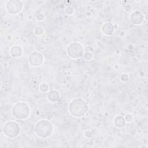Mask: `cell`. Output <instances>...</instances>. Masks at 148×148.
Segmentation results:
<instances>
[{"mask_svg": "<svg viewBox=\"0 0 148 148\" xmlns=\"http://www.w3.org/2000/svg\"><path fill=\"white\" fill-rule=\"evenodd\" d=\"M88 109L87 102L80 98L72 99L68 105L69 113L75 117H83L86 114Z\"/></svg>", "mask_w": 148, "mask_h": 148, "instance_id": "1", "label": "cell"}, {"mask_svg": "<svg viewBox=\"0 0 148 148\" xmlns=\"http://www.w3.org/2000/svg\"><path fill=\"white\" fill-rule=\"evenodd\" d=\"M54 127L52 123L47 119L39 120L34 126L35 134L41 138L50 136L53 132Z\"/></svg>", "mask_w": 148, "mask_h": 148, "instance_id": "2", "label": "cell"}, {"mask_svg": "<svg viewBox=\"0 0 148 148\" xmlns=\"http://www.w3.org/2000/svg\"><path fill=\"white\" fill-rule=\"evenodd\" d=\"M31 113V109L28 103L20 101L16 102L12 107V113L17 120L27 119Z\"/></svg>", "mask_w": 148, "mask_h": 148, "instance_id": "3", "label": "cell"}, {"mask_svg": "<svg viewBox=\"0 0 148 148\" xmlns=\"http://www.w3.org/2000/svg\"><path fill=\"white\" fill-rule=\"evenodd\" d=\"M4 135L9 138H16L20 133V127L19 124L14 121L6 122L2 128Z\"/></svg>", "mask_w": 148, "mask_h": 148, "instance_id": "4", "label": "cell"}, {"mask_svg": "<svg viewBox=\"0 0 148 148\" xmlns=\"http://www.w3.org/2000/svg\"><path fill=\"white\" fill-rule=\"evenodd\" d=\"M66 53L70 58L72 59H77L83 55L84 48L80 43L72 42L67 46Z\"/></svg>", "mask_w": 148, "mask_h": 148, "instance_id": "5", "label": "cell"}, {"mask_svg": "<svg viewBox=\"0 0 148 148\" xmlns=\"http://www.w3.org/2000/svg\"><path fill=\"white\" fill-rule=\"evenodd\" d=\"M7 12L11 14H17L23 9V3L18 0H10L7 1L6 5Z\"/></svg>", "mask_w": 148, "mask_h": 148, "instance_id": "6", "label": "cell"}, {"mask_svg": "<svg viewBox=\"0 0 148 148\" xmlns=\"http://www.w3.org/2000/svg\"><path fill=\"white\" fill-rule=\"evenodd\" d=\"M28 61L31 66L38 67L43 64L44 57L41 53L39 51H33L29 55Z\"/></svg>", "mask_w": 148, "mask_h": 148, "instance_id": "7", "label": "cell"}, {"mask_svg": "<svg viewBox=\"0 0 148 148\" xmlns=\"http://www.w3.org/2000/svg\"><path fill=\"white\" fill-rule=\"evenodd\" d=\"M144 18L145 17L143 14L139 10L132 12L130 16V21L134 25L141 24L143 22Z\"/></svg>", "mask_w": 148, "mask_h": 148, "instance_id": "8", "label": "cell"}, {"mask_svg": "<svg viewBox=\"0 0 148 148\" xmlns=\"http://www.w3.org/2000/svg\"><path fill=\"white\" fill-rule=\"evenodd\" d=\"M23 53L22 47L19 45L13 46L10 50V54L13 58L20 57Z\"/></svg>", "mask_w": 148, "mask_h": 148, "instance_id": "9", "label": "cell"}, {"mask_svg": "<svg viewBox=\"0 0 148 148\" xmlns=\"http://www.w3.org/2000/svg\"><path fill=\"white\" fill-rule=\"evenodd\" d=\"M101 29L105 35H111L114 31V27L110 23H106L102 25Z\"/></svg>", "mask_w": 148, "mask_h": 148, "instance_id": "10", "label": "cell"}, {"mask_svg": "<svg viewBox=\"0 0 148 148\" xmlns=\"http://www.w3.org/2000/svg\"><path fill=\"white\" fill-rule=\"evenodd\" d=\"M47 99L52 102H56L60 100V94L59 92L56 90H53L50 91L47 93Z\"/></svg>", "mask_w": 148, "mask_h": 148, "instance_id": "11", "label": "cell"}, {"mask_svg": "<svg viewBox=\"0 0 148 148\" xmlns=\"http://www.w3.org/2000/svg\"><path fill=\"white\" fill-rule=\"evenodd\" d=\"M113 123L117 128H122L125 127L127 122L124 119V117L122 116H117L114 118Z\"/></svg>", "mask_w": 148, "mask_h": 148, "instance_id": "12", "label": "cell"}, {"mask_svg": "<svg viewBox=\"0 0 148 148\" xmlns=\"http://www.w3.org/2000/svg\"><path fill=\"white\" fill-rule=\"evenodd\" d=\"M44 33V29L42 27L38 26L34 29V34L37 36H40Z\"/></svg>", "mask_w": 148, "mask_h": 148, "instance_id": "13", "label": "cell"}, {"mask_svg": "<svg viewBox=\"0 0 148 148\" xmlns=\"http://www.w3.org/2000/svg\"><path fill=\"white\" fill-rule=\"evenodd\" d=\"M39 90L42 92H46L49 90V86L45 83H43L39 86Z\"/></svg>", "mask_w": 148, "mask_h": 148, "instance_id": "14", "label": "cell"}, {"mask_svg": "<svg viewBox=\"0 0 148 148\" xmlns=\"http://www.w3.org/2000/svg\"><path fill=\"white\" fill-rule=\"evenodd\" d=\"M124 119L127 123H131L133 120V117L131 114H127L125 116Z\"/></svg>", "mask_w": 148, "mask_h": 148, "instance_id": "15", "label": "cell"}, {"mask_svg": "<svg viewBox=\"0 0 148 148\" xmlns=\"http://www.w3.org/2000/svg\"><path fill=\"white\" fill-rule=\"evenodd\" d=\"M84 57L87 60H91L92 58V54L90 52H86L84 55Z\"/></svg>", "mask_w": 148, "mask_h": 148, "instance_id": "16", "label": "cell"}, {"mask_svg": "<svg viewBox=\"0 0 148 148\" xmlns=\"http://www.w3.org/2000/svg\"><path fill=\"white\" fill-rule=\"evenodd\" d=\"M73 11H74L73 8L72 7H71V6H69V7L66 8V9H65V12L68 15L72 14L73 13Z\"/></svg>", "mask_w": 148, "mask_h": 148, "instance_id": "17", "label": "cell"}, {"mask_svg": "<svg viewBox=\"0 0 148 148\" xmlns=\"http://www.w3.org/2000/svg\"><path fill=\"white\" fill-rule=\"evenodd\" d=\"M120 79L123 82H126L128 79V76L126 73H123L120 76Z\"/></svg>", "mask_w": 148, "mask_h": 148, "instance_id": "18", "label": "cell"}, {"mask_svg": "<svg viewBox=\"0 0 148 148\" xmlns=\"http://www.w3.org/2000/svg\"><path fill=\"white\" fill-rule=\"evenodd\" d=\"M36 19L38 21H42L44 19V16L41 13H39L37 16H36Z\"/></svg>", "mask_w": 148, "mask_h": 148, "instance_id": "19", "label": "cell"}, {"mask_svg": "<svg viewBox=\"0 0 148 148\" xmlns=\"http://www.w3.org/2000/svg\"><path fill=\"white\" fill-rule=\"evenodd\" d=\"M84 135L87 138H90L92 136V133L90 131H86L84 133Z\"/></svg>", "mask_w": 148, "mask_h": 148, "instance_id": "20", "label": "cell"}, {"mask_svg": "<svg viewBox=\"0 0 148 148\" xmlns=\"http://www.w3.org/2000/svg\"><path fill=\"white\" fill-rule=\"evenodd\" d=\"M140 147H145V148H147V146L146 145H142L140 146Z\"/></svg>", "mask_w": 148, "mask_h": 148, "instance_id": "21", "label": "cell"}]
</instances>
